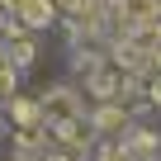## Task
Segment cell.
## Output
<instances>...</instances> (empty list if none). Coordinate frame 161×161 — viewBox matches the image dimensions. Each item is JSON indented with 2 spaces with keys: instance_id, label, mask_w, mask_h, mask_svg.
<instances>
[{
  "instance_id": "obj_5",
  "label": "cell",
  "mask_w": 161,
  "mask_h": 161,
  "mask_svg": "<svg viewBox=\"0 0 161 161\" xmlns=\"http://www.w3.org/2000/svg\"><path fill=\"white\" fill-rule=\"evenodd\" d=\"M119 86H123V76H119V66H114V62H100V66L90 71V90H95L100 100H114V95H119Z\"/></svg>"
},
{
  "instance_id": "obj_2",
  "label": "cell",
  "mask_w": 161,
  "mask_h": 161,
  "mask_svg": "<svg viewBox=\"0 0 161 161\" xmlns=\"http://www.w3.org/2000/svg\"><path fill=\"white\" fill-rule=\"evenodd\" d=\"M5 19H19L24 29H47L57 19V0H0Z\"/></svg>"
},
{
  "instance_id": "obj_6",
  "label": "cell",
  "mask_w": 161,
  "mask_h": 161,
  "mask_svg": "<svg viewBox=\"0 0 161 161\" xmlns=\"http://www.w3.org/2000/svg\"><path fill=\"white\" fill-rule=\"evenodd\" d=\"M5 114L14 119V128H33V123H43V114H38V100H24V95L5 100Z\"/></svg>"
},
{
  "instance_id": "obj_4",
  "label": "cell",
  "mask_w": 161,
  "mask_h": 161,
  "mask_svg": "<svg viewBox=\"0 0 161 161\" xmlns=\"http://www.w3.org/2000/svg\"><path fill=\"white\" fill-rule=\"evenodd\" d=\"M5 62H10L14 71H29V66L38 62V43H33L29 33H19V38H10V43H5Z\"/></svg>"
},
{
  "instance_id": "obj_10",
  "label": "cell",
  "mask_w": 161,
  "mask_h": 161,
  "mask_svg": "<svg viewBox=\"0 0 161 161\" xmlns=\"http://www.w3.org/2000/svg\"><path fill=\"white\" fill-rule=\"evenodd\" d=\"M0 33H5V10H0Z\"/></svg>"
},
{
  "instance_id": "obj_8",
  "label": "cell",
  "mask_w": 161,
  "mask_h": 161,
  "mask_svg": "<svg viewBox=\"0 0 161 161\" xmlns=\"http://www.w3.org/2000/svg\"><path fill=\"white\" fill-rule=\"evenodd\" d=\"M14 86H19V71H14L10 62H0V104L14 100Z\"/></svg>"
},
{
  "instance_id": "obj_3",
  "label": "cell",
  "mask_w": 161,
  "mask_h": 161,
  "mask_svg": "<svg viewBox=\"0 0 161 161\" xmlns=\"http://www.w3.org/2000/svg\"><path fill=\"white\" fill-rule=\"evenodd\" d=\"M133 119H128V109H123V100H104L95 114H90V128L95 133H104V137H114V133H123Z\"/></svg>"
},
{
  "instance_id": "obj_7",
  "label": "cell",
  "mask_w": 161,
  "mask_h": 161,
  "mask_svg": "<svg viewBox=\"0 0 161 161\" xmlns=\"http://www.w3.org/2000/svg\"><path fill=\"white\" fill-rule=\"evenodd\" d=\"M57 137L66 142V152H86V147L95 142V128H90L86 119H76V123H66V128H57Z\"/></svg>"
},
{
  "instance_id": "obj_9",
  "label": "cell",
  "mask_w": 161,
  "mask_h": 161,
  "mask_svg": "<svg viewBox=\"0 0 161 161\" xmlns=\"http://www.w3.org/2000/svg\"><path fill=\"white\" fill-rule=\"evenodd\" d=\"M147 100H152V104H161V76L152 80V90H147Z\"/></svg>"
},
{
  "instance_id": "obj_1",
  "label": "cell",
  "mask_w": 161,
  "mask_h": 161,
  "mask_svg": "<svg viewBox=\"0 0 161 161\" xmlns=\"http://www.w3.org/2000/svg\"><path fill=\"white\" fill-rule=\"evenodd\" d=\"M38 114H43V128L57 133V128H66L76 119H86V100H80L76 86H47L38 95Z\"/></svg>"
}]
</instances>
